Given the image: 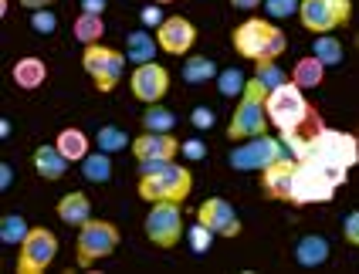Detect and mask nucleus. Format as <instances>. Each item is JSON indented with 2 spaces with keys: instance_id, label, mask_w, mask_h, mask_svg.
I'll list each match as a JSON object with an SVG mask.
<instances>
[{
  "instance_id": "f257e3e1",
  "label": "nucleus",
  "mask_w": 359,
  "mask_h": 274,
  "mask_svg": "<svg viewBox=\"0 0 359 274\" xmlns=\"http://www.w3.org/2000/svg\"><path fill=\"white\" fill-rule=\"evenodd\" d=\"M194 190V177L187 166H180L173 159L166 163H140V196L146 203H160V200H173L183 203Z\"/></svg>"
},
{
  "instance_id": "f03ea898",
  "label": "nucleus",
  "mask_w": 359,
  "mask_h": 274,
  "mask_svg": "<svg viewBox=\"0 0 359 274\" xmlns=\"http://www.w3.org/2000/svg\"><path fill=\"white\" fill-rule=\"evenodd\" d=\"M299 159H316L322 166H329V170L349 177V170L359 163V139L353 136V132H339V129L322 125L319 132L312 136L309 149H305Z\"/></svg>"
},
{
  "instance_id": "7ed1b4c3",
  "label": "nucleus",
  "mask_w": 359,
  "mask_h": 274,
  "mask_svg": "<svg viewBox=\"0 0 359 274\" xmlns=\"http://www.w3.org/2000/svg\"><path fill=\"white\" fill-rule=\"evenodd\" d=\"M346 183V173H336L316 159H299L295 163V179H292V200L288 203H329L336 196V186Z\"/></svg>"
},
{
  "instance_id": "20e7f679",
  "label": "nucleus",
  "mask_w": 359,
  "mask_h": 274,
  "mask_svg": "<svg viewBox=\"0 0 359 274\" xmlns=\"http://www.w3.org/2000/svg\"><path fill=\"white\" fill-rule=\"evenodd\" d=\"M268 88L261 85V78L248 81L244 95H241L238 109L231 116V125H227V136L231 139H255V136H264L268 132Z\"/></svg>"
},
{
  "instance_id": "39448f33",
  "label": "nucleus",
  "mask_w": 359,
  "mask_h": 274,
  "mask_svg": "<svg viewBox=\"0 0 359 274\" xmlns=\"http://www.w3.org/2000/svg\"><path fill=\"white\" fill-rule=\"evenodd\" d=\"M285 34H281L275 24L261 18H251L234 27V48H238L241 58H251V61H264V58H278L285 51Z\"/></svg>"
},
{
  "instance_id": "423d86ee",
  "label": "nucleus",
  "mask_w": 359,
  "mask_h": 274,
  "mask_svg": "<svg viewBox=\"0 0 359 274\" xmlns=\"http://www.w3.org/2000/svg\"><path fill=\"white\" fill-rule=\"evenodd\" d=\"M292 156L288 153V146H285V139H271V136H255V139H244L238 149H231V156L227 163L241 170V173H255V170H268L271 163H278V159Z\"/></svg>"
},
{
  "instance_id": "0eeeda50",
  "label": "nucleus",
  "mask_w": 359,
  "mask_h": 274,
  "mask_svg": "<svg viewBox=\"0 0 359 274\" xmlns=\"http://www.w3.org/2000/svg\"><path fill=\"white\" fill-rule=\"evenodd\" d=\"M126 55L116 48H105V44H85L81 51V68L92 75L99 92H112L122 78V68H126Z\"/></svg>"
},
{
  "instance_id": "6e6552de",
  "label": "nucleus",
  "mask_w": 359,
  "mask_h": 274,
  "mask_svg": "<svg viewBox=\"0 0 359 274\" xmlns=\"http://www.w3.org/2000/svg\"><path fill=\"white\" fill-rule=\"evenodd\" d=\"M79 264L88 268L102 257H109L116 247H119V227L109 224V220H88L79 227Z\"/></svg>"
},
{
  "instance_id": "1a4fd4ad",
  "label": "nucleus",
  "mask_w": 359,
  "mask_h": 274,
  "mask_svg": "<svg viewBox=\"0 0 359 274\" xmlns=\"http://www.w3.org/2000/svg\"><path fill=\"white\" fill-rule=\"evenodd\" d=\"M302 27L312 34H329L353 18V0H302Z\"/></svg>"
},
{
  "instance_id": "9d476101",
  "label": "nucleus",
  "mask_w": 359,
  "mask_h": 274,
  "mask_svg": "<svg viewBox=\"0 0 359 274\" xmlns=\"http://www.w3.org/2000/svg\"><path fill=\"white\" fill-rule=\"evenodd\" d=\"M146 237L156 244V247H177L180 237H183V214H180V203L173 200H160L153 203V210L146 214Z\"/></svg>"
},
{
  "instance_id": "9b49d317",
  "label": "nucleus",
  "mask_w": 359,
  "mask_h": 274,
  "mask_svg": "<svg viewBox=\"0 0 359 274\" xmlns=\"http://www.w3.org/2000/svg\"><path fill=\"white\" fill-rule=\"evenodd\" d=\"M58 254V237L48 227H31L18 254V274H44V268Z\"/></svg>"
},
{
  "instance_id": "f8f14e48",
  "label": "nucleus",
  "mask_w": 359,
  "mask_h": 274,
  "mask_svg": "<svg viewBox=\"0 0 359 274\" xmlns=\"http://www.w3.org/2000/svg\"><path fill=\"white\" fill-rule=\"evenodd\" d=\"M133 95L146 102V105H156L163 95H166V88H170V71L156 64V61H146V64H136V71H133Z\"/></svg>"
},
{
  "instance_id": "ddd939ff",
  "label": "nucleus",
  "mask_w": 359,
  "mask_h": 274,
  "mask_svg": "<svg viewBox=\"0 0 359 274\" xmlns=\"http://www.w3.org/2000/svg\"><path fill=\"white\" fill-rule=\"evenodd\" d=\"M197 220L200 224H207L217 237H238L241 234L238 210H234L227 200H220V196H210V200H203V203H200Z\"/></svg>"
},
{
  "instance_id": "4468645a",
  "label": "nucleus",
  "mask_w": 359,
  "mask_h": 274,
  "mask_svg": "<svg viewBox=\"0 0 359 274\" xmlns=\"http://www.w3.org/2000/svg\"><path fill=\"white\" fill-rule=\"evenodd\" d=\"M156 41H160V51L166 55H187L197 41V27L187 18H166L156 27Z\"/></svg>"
},
{
  "instance_id": "2eb2a0df",
  "label": "nucleus",
  "mask_w": 359,
  "mask_h": 274,
  "mask_svg": "<svg viewBox=\"0 0 359 274\" xmlns=\"http://www.w3.org/2000/svg\"><path fill=\"white\" fill-rule=\"evenodd\" d=\"M180 146L183 142H177L170 132H142L140 139H133V156L140 163H166L180 153Z\"/></svg>"
},
{
  "instance_id": "dca6fc26",
  "label": "nucleus",
  "mask_w": 359,
  "mask_h": 274,
  "mask_svg": "<svg viewBox=\"0 0 359 274\" xmlns=\"http://www.w3.org/2000/svg\"><path fill=\"white\" fill-rule=\"evenodd\" d=\"M295 156H285L278 163H271L268 170H261V183H264V193L271 200H292V179H295Z\"/></svg>"
},
{
  "instance_id": "f3484780",
  "label": "nucleus",
  "mask_w": 359,
  "mask_h": 274,
  "mask_svg": "<svg viewBox=\"0 0 359 274\" xmlns=\"http://www.w3.org/2000/svg\"><path fill=\"white\" fill-rule=\"evenodd\" d=\"M58 220L68 227H81L92 220V203L85 193H65L58 200Z\"/></svg>"
},
{
  "instance_id": "a211bd4d",
  "label": "nucleus",
  "mask_w": 359,
  "mask_h": 274,
  "mask_svg": "<svg viewBox=\"0 0 359 274\" xmlns=\"http://www.w3.org/2000/svg\"><path fill=\"white\" fill-rule=\"evenodd\" d=\"M295 261H299L302 268H319L329 261V240L322 234H305L295 244Z\"/></svg>"
},
{
  "instance_id": "6ab92c4d",
  "label": "nucleus",
  "mask_w": 359,
  "mask_h": 274,
  "mask_svg": "<svg viewBox=\"0 0 359 274\" xmlns=\"http://www.w3.org/2000/svg\"><path fill=\"white\" fill-rule=\"evenodd\" d=\"M11 78H14L18 88L34 92V88H41L44 78H48V64H44L41 58H20L18 64H14V71H11Z\"/></svg>"
},
{
  "instance_id": "aec40b11",
  "label": "nucleus",
  "mask_w": 359,
  "mask_h": 274,
  "mask_svg": "<svg viewBox=\"0 0 359 274\" xmlns=\"http://www.w3.org/2000/svg\"><path fill=\"white\" fill-rule=\"evenodd\" d=\"M34 170L44 179H61L68 173V159H65L58 146H38L34 149Z\"/></svg>"
},
{
  "instance_id": "412c9836",
  "label": "nucleus",
  "mask_w": 359,
  "mask_h": 274,
  "mask_svg": "<svg viewBox=\"0 0 359 274\" xmlns=\"http://www.w3.org/2000/svg\"><path fill=\"white\" fill-rule=\"evenodd\" d=\"M156 51H160V41L153 38V34H146V31H133V34L126 38V58L133 61V64L153 61Z\"/></svg>"
},
{
  "instance_id": "4be33fe9",
  "label": "nucleus",
  "mask_w": 359,
  "mask_h": 274,
  "mask_svg": "<svg viewBox=\"0 0 359 274\" xmlns=\"http://www.w3.org/2000/svg\"><path fill=\"white\" fill-rule=\"evenodd\" d=\"M322 78H325V64H322L316 55L299 58V61H295V68H292V81L299 85L302 92H305V88H319Z\"/></svg>"
},
{
  "instance_id": "5701e85b",
  "label": "nucleus",
  "mask_w": 359,
  "mask_h": 274,
  "mask_svg": "<svg viewBox=\"0 0 359 274\" xmlns=\"http://www.w3.org/2000/svg\"><path fill=\"white\" fill-rule=\"evenodd\" d=\"M55 146L65 153L68 163H81V159L88 156V136H85L81 129H61L58 139H55Z\"/></svg>"
},
{
  "instance_id": "b1692460",
  "label": "nucleus",
  "mask_w": 359,
  "mask_h": 274,
  "mask_svg": "<svg viewBox=\"0 0 359 274\" xmlns=\"http://www.w3.org/2000/svg\"><path fill=\"white\" fill-rule=\"evenodd\" d=\"M112 153H105V149H99V153H88V156L81 159V173H85V179L88 183H109L112 179Z\"/></svg>"
},
{
  "instance_id": "393cba45",
  "label": "nucleus",
  "mask_w": 359,
  "mask_h": 274,
  "mask_svg": "<svg viewBox=\"0 0 359 274\" xmlns=\"http://www.w3.org/2000/svg\"><path fill=\"white\" fill-rule=\"evenodd\" d=\"M217 64L214 58H207V55H197V58H187L183 64V81H190V85H203V81L217 78Z\"/></svg>"
},
{
  "instance_id": "a878e982",
  "label": "nucleus",
  "mask_w": 359,
  "mask_h": 274,
  "mask_svg": "<svg viewBox=\"0 0 359 274\" xmlns=\"http://www.w3.org/2000/svg\"><path fill=\"white\" fill-rule=\"evenodd\" d=\"M102 34H105L102 14H85V11H81L79 20H75V38H79L81 44H99Z\"/></svg>"
},
{
  "instance_id": "bb28decb",
  "label": "nucleus",
  "mask_w": 359,
  "mask_h": 274,
  "mask_svg": "<svg viewBox=\"0 0 359 274\" xmlns=\"http://www.w3.org/2000/svg\"><path fill=\"white\" fill-rule=\"evenodd\" d=\"M27 234H31V227H27V220L20 214H7L0 220V240H4L7 247H20Z\"/></svg>"
},
{
  "instance_id": "cd10ccee",
  "label": "nucleus",
  "mask_w": 359,
  "mask_h": 274,
  "mask_svg": "<svg viewBox=\"0 0 359 274\" xmlns=\"http://www.w3.org/2000/svg\"><path fill=\"white\" fill-rule=\"evenodd\" d=\"M173 125H177V116L163 105H149L142 112V129L146 132H173Z\"/></svg>"
},
{
  "instance_id": "c85d7f7f",
  "label": "nucleus",
  "mask_w": 359,
  "mask_h": 274,
  "mask_svg": "<svg viewBox=\"0 0 359 274\" xmlns=\"http://www.w3.org/2000/svg\"><path fill=\"white\" fill-rule=\"evenodd\" d=\"M217 88H220V95L224 98H234V95H244V88H248V75H244V71H241V68H224V71H220L217 78Z\"/></svg>"
},
{
  "instance_id": "c756f323",
  "label": "nucleus",
  "mask_w": 359,
  "mask_h": 274,
  "mask_svg": "<svg viewBox=\"0 0 359 274\" xmlns=\"http://www.w3.org/2000/svg\"><path fill=\"white\" fill-rule=\"evenodd\" d=\"M312 55L325 64V68H332V64H342V44L332 34H319L316 44H312Z\"/></svg>"
},
{
  "instance_id": "7c9ffc66",
  "label": "nucleus",
  "mask_w": 359,
  "mask_h": 274,
  "mask_svg": "<svg viewBox=\"0 0 359 274\" xmlns=\"http://www.w3.org/2000/svg\"><path fill=\"white\" fill-rule=\"evenodd\" d=\"M255 75H258L261 78V85H264V88H268V92H275V88H281V85H288V75H285V71H281L278 64H275V58H264V61H258V71H255Z\"/></svg>"
},
{
  "instance_id": "2f4dec72",
  "label": "nucleus",
  "mask_w": 359,
  "mask_h": 274,
  "mask_svg": "<svg viewBox=\"0 0 359 274\" xmlns=\"http://www.w3.org/2000/svg\"><path fill=\"white\" fill-rule=\"evenodd\" d=\"M95 142H99V149H105V153H119V149L129 146V136L122 132L119 125H102Z\"/></svg>"
},
{
  "instance_id": "473e14b6",
  "label": "nucleus",
  "mask_w": 359,
  "mask_h": 274,
  "mask_svg": "<svg viewBox=\"0 0 359 274\" xmlns=\"http://www.w3.org/2000/svg\"><path fill=\"white\" fill-rule=\"evenodd\" d=\"M214 231H210V227H207V224H194V227H190V231H187V240H190V247H194V254H207V251H210V244H214Z\"/></svg>"
},
{
  "instance_id": "72a5a7b5",
  "label": "nucleus",
  "mask_w": 359,
  "mask_h": 274,
  "mask_svg": "<svg viewBox=\"0 0 359 274\" xmlns=\"http://www.w3.org/2000/svg\"><path fill=\"white\" fill-rule=\"evenodd\" d=\"M264 11H268V18H292V14H299L302 11V0H264Z\"/></svg>"
},
{
  "instance_id": "f704fd0d",
  "label": "nucleus",
  "mask_w": 359,
  "mask_h": 274,
  "mask_svg": "<svg viewBox=\"0 0 359 274\" xmlns=\"http://www.w3.org/2000/svg\"><path fill=\"white\" fill-rule=\"evenodd\" d=\"M31 27L38 31V34H55V27H58V18L44 7V11H34L31 14Z\"/></svg>"
},
{
  "instance_id": "c9c22d12",
  "label": "nucleus",
  "mask_w": 359,
  "mask_h": 274,
  "mask_svg": "<svg viewBox=\"0 0 359 274\" xmlns=\"http://www.w3.org/2000/svg\"><path fill=\"white\" fill-rule=\"evenodd\" d=\"M342 234H346V240L353 247H359V210H353V214L342 220Z\"/></svg>"
},
{
  "instance_id": "e433bc0d",
  "label": "nucleus",
  "mask_w": 359,
  "mask_h": 274,
  "mask_svg": "<svg viewBox=\"0 0 359 274\" xmlns=\"http://www.w3.org/2000/svg\"><path fill=\"white\" fill-rule=\"evenodd\" d=\"M190 122H194V129H210V125L217 122V116H214V112H210L207 105H200V109H194Z\"/></svg>"
},
{
  "instance_id": "4c0bfd02",
  "label": "nucleus",
  "mask_w": 359,
  "mask_h": 274,
  "mask_svg": "<svg viewBox=\"0 0 359 274\" xmlns=\"http://www.w3.org/2000/svg\"><path fill=\"white\" fill-rule=\"evenodd\" d=\"M180 153H183L187 159H203L207 156V146H203L200 139H187V142L180 146Z\"/></svg>"
},
{
  "instance_id": "58836bf2",
  "label": "nucleus",
  "mask_w": 359,
  "mask_h": 274,
  "mask_svg": "<svg viewBox=\"0 0 359 274\" xmlns=\"http://www.w3.org/2000/svg\"><path fill=\"white\" fill-rule=\"evenodd\" d=\"M163 11L160 7H156V4H153V7H142V24H149V27H160L163 24Z\"/></svg>"
},
{
  "instance_id": "ea45409f",
  "label": "nucleus",
  "mask_w": 359,
  "mask_h": 274,
  "mask_svg": "<svg viewBox=\"0 0 359 274\" xmlns=\"http://www.w3.org/2000/svg\"><path fill=\"white\" fill-rule=\"evenodd\" d=\"M85 14H105V0H81Z\"/></svg>"
},
{
  "instance_id": "a19ab883",
  "label": "nucleus",
  "mask_w": 359,
  "mask_h": 274,
  "mask_svg": "<svg viewBox=\"0 0 359 274\" xmlns=\"http://www.w3.org/2000/svg\"><path fill=\"white\" fill-rule=\"evenodd\" d=\"M20 7H27V11H44V7H51L55 0H18Z\"/></svg>"
},
{
  "instance_id": "79ce46f5",
  "label": "nucleus",
  "mask_w": 359,
  "mask_h": 274,
  "mask_svg": "<svg viewBox=\"0 0 359 274\" xmlns=\"http://www.w3.org/2000/svg\"><path fill=\"white\" fill-rule=\"evenodd\" d=\"M11 183H14V170H11V166H7V163H4V166H0V186H4V190H7V186H11Z\"/></svg>"
},
{
  "instance_id": "37998d69",
  "label": "nucleus",
  "mask_w": 359,
  "mask_h": 274,
  "mask_svg": "<svg viewBox=\"0 0 359 274\" xmlns=\"http://www.w3.org/2000/svg\"><path fill=\"white\" fill-rule=\"evenodd\" d=\"M231 4H234L238 11H255V7H261L264 0H231Z\"/></svg>"
},
{
  "instance_id": "c03bdc74",
  "label": "nucleus",
  "mask_w": 359,
  "mask_h": 274,
  "mask_svg": "<svg viewBox=\"0 0 359 274\" xmlns=\"http://www.w3.org/2000/svg\"><path fill=\"white\" fill-rule=\"evenodd\" d=\"M153 4H173V0H153Z\"/></svg>"
}]
</instances>
